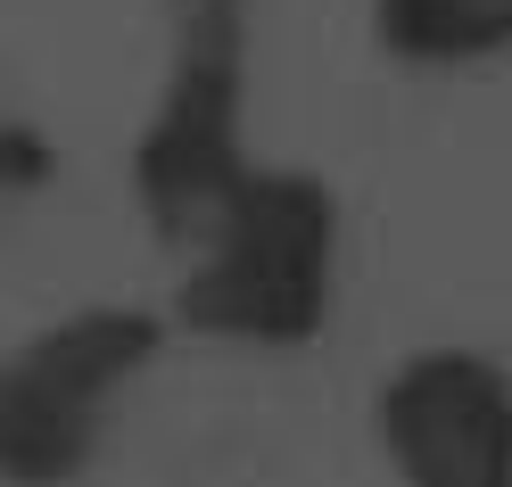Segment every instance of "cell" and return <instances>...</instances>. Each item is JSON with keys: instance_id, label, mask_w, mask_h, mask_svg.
<instances>
[{"instance_id": "obj_1", "label": "cell", "mask_w": 512, "mask_h": 487, "mask_svg": "<svg viewBox=\"0 0 512 487\" xmlns=\"http://www.w3.org/2000/svg\"><path fill=\"white\" fill-rule=\"evenodd\" d=\"M331 265H339V215L323 199V182L248 174L199 232V265H190L182 306L215 339L298 347L331 314Z\"/></svg>"}, {"instance_id": "obj_2", "label": "cell", "mask_w": 512, "mask_h": 487, "mask_svg": "<svg viewBox=\"0 0 512 487\" xmlns=\"http://www.w3.org/2000/svg\"><path fill=\"white\" fill-rule=\"evenodd\" d=\"M380 446L413 487H512V372L479 347H422L380 388Z\"/></svg>"}, {"instance_id": "obj_3", "label": "cell", "mask_w": 512, "mask_h": 487, "mask_svg": "<svg viewBox=\"0 0 512 487\" xmlns=\"http://www.w3.org/2000/svg\"><path fill=\"white\" fill-rule=\"evenodd\" d=\"M149 347H157V331L141 314H91L75 331H58L42 355H25L0 380V454H17L34 471L75 463L100 405L116 397L124 372L149 364Z\"/></svg>"}, {"instance_id": "obj_4", "label": "cell", "mask_w": 512, "mask_h": 487, "mask_svg": "<svg viewBox=\"0 0 512 487\" xmlns=\"http://www.w3.org/2000/svg\"><path fill=\"white\" fill-rule=\"evenodd\" d=\"M372 25L405 67L512 58V0H372Z\"/></svg>"}]
</instances>
